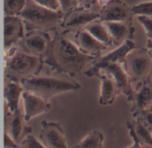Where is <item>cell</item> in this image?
<instances>
[{
  "label": "cell",
  "instance_id": "cb8c5ba5",
  "mask_svg": "<svg viewBox=\"0 0 152 148\" xmlns=\"http://www.w3.org/2000/svg\"><path fill=\"white\" fill-rule=\"evenodd\" d=\"M134 15H142L152 17V1H144L132 6Z\"/></svg>",
  "mask_w": 152,
  "mask_h": 148
},
{
  "label": "cell",
  "instance_id": "f1b7e54d",
  "mask_svg": "<svg viewBox=\"0 0 152 148\" xmlns=\"http://www.w3.org/2000/svg\"><path fill=\"white\" fill-rule=\"evenodd\" d=\"M61 10L65 13L77 6L76 0H59Z\"/></svg>",
  "mask_w": 152,
  "mask_h": 148
},
{
  "label": "cell",
  "instance_id": "4dcf8cb0",
  "mask_svg": "<svg viewBox=\"0 0 152 148\" xmlns=\"http://www.w3.org/2000/svg\"><path fill=\"white\" fill-rule=\"evenodd\" d=\"M77 6L85 7V8H91L92 5L96 3V0H76Z\"/></svg>",
  "mask_w": 152,
  "mask_h": 148
},
{
  "label": "cell",
  "instance_id": "603a6c76",
  "mask_svg": "<svg viewBox=\"0 0 152 148\" xmlns=\"http://www.w3.org/2000/svg\"><path fill=\"white\" fill-rule=\"evenodd\" d=\"M27 0H4V15H18L24 8Z\"/></svg>",
  "mask_w": 152,
  "mask_h": 148
},
{
  "label": "cell",
  "instance_id": "277c9868",
  "mask_svg": "<svg viewBox=\"0 0 152 148\" xmlns=\"http://www.w3.org/2000/svg\"><path fill=\"white\" fill-rule=\"evenodd\" d=\"M20 83L24 90L34 93L47 101H50L53 97L61 94L77 91L81 88L79 83L70 79L41 77L38 75L29 77Z\"/></svg>",
  "mask_w": 152,
  "mask_h": 148
},
{
  "label": "cell",
  "instance_id": "9a60e30c",
  "mask_svg": "<svg viewBox=\"0 0 152 148\" xmlns=\"http://www.w3.org/2000/svg\"><path fill=\"white\" fill-rule=\"evenodd\" d=\"M74 42L83 53L96 57H99L102 52L105 51L109 47L95 38L85 29H80L75 32Z\"/></svg>",
  "mask_w": 152,
  "mask_h": 148
},
{
  "label": "cell",
  "instance_id": "6da1fadb",
  "mask_svg": "<svg viewBox=\"0 0 152 148\" xmlns=\"http://www.w3.org/2000/svg\"><path fill=\"white\" fill-rule=\"evenodd\" d=\"M65 35L62 32H55L43 59L45 64L52 70L73 78L80 75L86 66L93 63L97 57L83 53L76 43Z\"/></svg>",
  "mask_w": 152,
  "mask_h": 148
},
{
  "label": "cell",
  "instance_id": "7c38bea8",
  "mask_svg": "<svg viewBox=\"0 0 152 148\" xmlns=\"http://www.w3.org/2000/svg\"><path fill=\"white\" fill-rule=\"evenodd\" d=\"M100 20L102 21H128L131 22L134 16L132 6L123 0H110L102 7Z\"/></svg>",
  "mask_w": 152,
  "mask_h": 148
},
{
  "label": "cell",
  "instance_id": "1f68e13d",
  "mask_svg": "<svg viewBox=\"0 0 152 148\" xmlns=\"http://www.w3.org/2000/svg\"><path fill=\"white\" fill-rule=\"evenodd\" d=\"M110 1V0H96V3H97L101 7H102V6H104L105 4H107Z\"/></svg>",
  "mask_w": 152,
  "mask_h": 148
},
{
  "label": "cell",
  "instance_id": "ac0fdd59",
  "mask_svg": "<svg viewBox=\"0 0 152 148\" xmlns=\"http://www.w3.org/2000/svg\"><path fill=\"white\" fill-rule=\"evenodd\" d=\"M24 88L20 82L8 80L4 88V101L6 104V109L8 111V116H11L17 110H19L20 99L22 96Z\"/></svg>",
  "mask_w": 152,
  "mask_h": 148
},
{
  "label": "cell",
  "instance_id": "e575fe53",
  "mask_svg": "<svg viewBox=\"0 0 152 148\" xmlns=\"http://www.w3.org/2000/svg\"><path fill=\"white\" fill-rule=\"evenodd\" d=\"M148 110H149V111H151V112H152V104L151 105H150V106H149Z\"/></svg>",
  "mask_w": 152,
  "mask_h": 148
},
{
  "label": "cell",
  "instance_id": "83f0119b",
  "mask_svg": "<svg viewBox=\"0 0 152 148\" xmlns=\"http://www.w3.org/2000/svg\"><path fill=\"white\" fill-rule=\"evenodd\" d=\"M34 1L37 4H38L44 7L52 9V10H56V11L61 10V5H60L59 0H34Z\"/></svg>",
  "mask_w": 152,
  "mask_h": 148
},
{
  "label": "cell",
  "instance_id": "5bb4252c",
  "mask_svg": "<svg viewBox=\"0 0 152 148\" xmlns=\"http://www.w3.org/2000/svg\"><path fill=\"white\" fill-rule=\"evenodd\" d=\"M126 99L131 103L132 114L134 117H137L140 113L148 110L152 104V87L147 81H144L137 85L133 94Z\"/></svg>",
  "mask_w": 152,
  "mask_h": 148
},
{
  "label": "cell",
  "instance_id": "4316f807",
  "mask_svg": "<svg viewBox=\"0 0 152 148\" xmlns=\"http://www.w3.org/2000/svg\"><path fill=\"white\" fill-rule=\"evenodd\" d=\"M126 127H127V130H128L129 136H130V138L133 140V144L129 147H142V143H141V141H140V139L138 138V135H137V133L135 131V129H134V122L133 121H127L126 122Z\"/></svg>",
  "mask_w": 152,
  "mask_h": 148
},
{
  "label": "cell",
  "instance_id": "7402d4cb",
  "mask_svg": "<svg viewBox=\"0 0 152 148\" xmlns=\"http://www.w3.org/2000/svg\"><path fill=\"white\" fill-rule=\"evenodd\" d=\"M133 122L138 138L142 145V147H152L151 131L144 125V123L139 118H135V120L133 121Z\"/></svg>",
  "mask_w": 152,
  "mask_h": 148
},
{
  "label": "cell",
  "instance_id": "ffe728a7",
  "mask_svg": "<svg viewBox=\"0 0 152 148\" xmlns=\"http://www.w3.org/2000/svg\"><path fill=\"white\" fill-rule=\"evenodd\" d=\"M84 29L106 46H110L114 44L108 29L106 28L103 21H102L100 19L91 21L90 23L86 25Z\"/></svg>",
  "mask_w": 152,
  "mask_h": 148
},
{
  "label": "cell",
  "instance_id": "e0dca14e",
  "mask_svg": "<svg viewBox=\"0 0 152 148\" xmlns=\"http://www.w3.org/2000/svg\"><path fill=\"white\" fill-rule=\"evenodd\" d=\"M114 45H121L127 39H134L135 28L128 21H103Z\"/></svg>",
  "mask_w": 152,
  "mask_h": 148
},
{
  "label": "cell",
  "instance_id": "3957f363",
  "mask_svg": "<svg viewBox=\"0 0 152 148\" xmlns=\"http://www.w3.org/2000/svg\"><path fill=\"white\" fill-rule=\"evenodd\" d=\"M18 15L22 19L28 31L37 29L47 32L61 28L64 13L44 7L34 0H27L24 8Z\"/></svg>",
  "mask_w": 152,
  "mask_h": 148
},
{
  "label": "cell",
  "instance_id": "5b68a950",
  "mask_svg": "<svg viewBox=\"0 0 152 148\" xmlns=\"http://www.w3.org/2000/svg\"><path fill=\"white\" fill-rule=\"evenodd\" d=\"M125 68L131 79L132 83L137 85L147 81L152 69V58L147 48L131 52L125 62Z\"/></svg>",
  "mask_w": 152,
  "mask_h": 148
},
{
  "label": "cell",
  "instance_id": "ba28073f",
  "mask_svg": "<svg viewBox=\"0 0 152 148\" xmlns=\"http://www.w3.org/2000/svg\"><path fill=\"white\" fill-rule=\"evenodd\" d=\"M100 71H105L106 73H108L116 82L117 87L119 90L120 94H123L127 97H129L134 88L132 86V81L131 79L125 68V65L122 63H110V64H106L103 65L102 67H101L99 70L94 71H85V75L86 77H94V74Z\"/></svg>",
  "mask_w": 152,
  "mask_h": 148
},
{
  "label": "cell",
  "instance_id": "2e32d148",
  "mask_svg": "<svg viewBox=\"0 0 152 148\" xmlns=\"http://www.w3.org/2000/svg\"><path fill=\"white\" fill-rule=\"evenodd\" d=\"M101 80V94L99 97V104L102 105H112L117 96L120 95L115 80L105 71H100L94 74Z\"/></svg>",
  "mask_w": 152,
  "mask_h": 148
},
{
  "label": "cell",
  "instance_id": "4fadbf2b",
  "mask_svg": "<svg viewBox=\"0 0 152 148\" xmlns=\"http://www.w3.org/2000/svg\"><path fill=\"white\" fill-rule=\"evenodd\" d=\"M21 98L23 101L24 120L27 122L40 114L47 113L52 108L49 101L27 90L23 91Z\"/></svg>",
  "mask_w": 152,
  "mask_h": 148
},
{
  "label": "cell",
  "instance_id": "d6986e66",
  "mask_svg": "<svg viewBox=\"0 0 152 148\" xmlns=\"http://www.w3.org/2000/svg\"><path fill=\"white\" fill-rule=\"evenodd\" d=\"M12 119L9 123V135L14 139V141L20 145L24 138L32 132V129L26 124L24 120V115L21 112L17 110L14 113L11 115Z\"/></svg>",
  "mask_w": 152,
  "mask_h": 148
},
{
  "label": "cell",
  "instance_id": "836d02e7",
  "mask_svg": "<svg viewBox=\"0 0 152 148\" xmlns=\"http://www.w3.org/2000/svg\"><path fill=\"white\" fill-rule=\"evenodd\" d=\"M146 48H147V50H148V52H149V54H150L151 57L152 58V45L151 44H147V45H146Z\"/></svg>",
  "mask_w": 152,
  "mask_h": 148
},
{
  "label": "cell",
  "instance_id": "f546056e",
  "mask_svg": "<svg viewBox=\"0 0 152 148\" xmlns=\"http://www.w3.org/2000/svg\"><path fill=\"white\" fill-rule=\"evenodd\" d=\"M4 147L17 148L20 147V145H18L8 133H4Z\"/></svg>",
  "mask_w": 152,
  "mask_h": 148
},
{
  "label": "cell",
  "instance_id": "9c48e42d",
  "mask_svg": "<svg viewBox=\"0 0 152 148\" xmlns=\"http://www.w3.org/2000/svg\"><path fill=\"white\" fill-rule=\"evenodd\" d=\"M25 24L19 15H4V51L18 46L23 39Z\"/></svg>",
  "mask_w": 152,
  "mask_h": 148
},
{
  "label": "cell",
  "instance_id": "d4e9b609",
  "mask_svg": "<svg viewBox=\"0 0 152 148\" xmlns=\"http://www.w3.org/2000/svg\"><path fill=\"white\" fill-rule=\"evenodd\" d=\"M20 147L22 148H45V146L39 139H37L33 135H27L20 144Z\"/></svg>",
  "mask_w": 152,
  "mask_h": 148
},
{
  "label": "cell",
  "instance_id": "8fae6325",
  "mask_svg": "<svg viewBox=\"0 0 152 148\" xmlns=\"http://www.w3.org/2000/svg\"><path fill=\"white\" fill-rule=\"evenodd\" d=\"M39 140L47 148H67L68 144L64 130L59 122L43 121Z\"/></svg>",
  "mask_w": 152,
  "mask_h": 148
},
{
  "label": "cell",
  "instance_id": "30bf717a",
  "mask_svg": "<svg viewBox=\"0 0 152 148\" xmlns=\"http://www.w3.org/2000/svg\"><path fill=\"white\" fill-rule=\"evenodd\" d=\"M138 46L134 39H127L121 45H119L117 48L108 53L103 56H99L96 60L92 63V66L86 71H94L99 70L101 67L110 63H122L125 64L126 59L127 55L134 50L137 49Z\"/></svg>",
  "mask_w": 152,
  "mask_h": 148
},
{
  "label": "cell",
  "instance_id": "d6a6232c",
  "mask_svg": "<svg viewBox=\"0 0 152 148\" xmlns=\"http://www.w3.org/2000/svg\"><path fill=\"white\" fill-rule=\"evenodd\" d=\"M147 82H148V84H149L151 87H152V69L151 71V72H150V74H149V76H148Z\"/></svg>",
  "mask_w": 152,
  "mask_h": 148
},
{
  "label": "cell",
  "instance_id": "52a82bcc",
  "mask_svg": "<svg viewBox=\"0 0 152 148\" xmlns=\"http://www.w3.org/2000/svg\"><path fill=\"white\" fill-rule=\"evenodd\" d=\"M51 41L52 38L46 31L34 29L25 34L18 46L30 54L44 58L49 49Z\"/></svg>",
  "mask_w": 152,
  "mask_h": 148
},
{
  "label": "cell",
  "instance_id": "44dd1931",
  "mask_svg": "<svg viewBox=\"0 0 152 148\" xmlns=\"http://www.w3.org/2000/svg\"><path fill=\"white\" fill-rule=\"evenodd\" d=\"M104 136L100 130H93L85 136L77 145L79 148H102L103 147Z\"/></svg>",
  "mask_w": 152,
  "mask_h": 148
},
{
  "label": "cell",
  "instance_id": "484cf974",
  "mask_svg": "<svg viewBox=\"0 0 152 148\" xmlns=\"http://www.w3.org/2000/svg\"><path fill=\"white\" fill-rule=\"evenodd\" d=\"M137 20L145 29L147 40H152V17L138 15Z\"/></svg>",
  "mask_w": 152,
  "mask_h": 148
},
{
  "label": "cell",
  "instance_id": "8992f818",
  "mask_svg": "<svg viewBox=\"0 0 152 148\" xmlns=\"http://www.w3.org/2000/svg\"><path fill=\"white\" fill-rule=\"evenodd\" d=\"M97 19H100V13L93 12L90 8L77 6L64 13L61 28L63 29L62 33L66 34L84 29L86 25Z\"/></svg>",
  "mask_w": 152,
  "mask_h": 148
},
{
  "label": "cell",
  "instance_id": "7a4b0ae2",
  "mask_svg": "<svg viewBox=\"0 0 152 148\" xmlns=\"http://www.w3.org/2000/svg\"><path fill=\"white\" fill-rule=\"evenodd\" d=\"M44 59L30 54L19 46L4 51V75L7 80L21 82L22 80L38 75L43 65Z\"/></svg>",
  "mask_w": 152,
  "mask_h": 148
}]
</instances>
